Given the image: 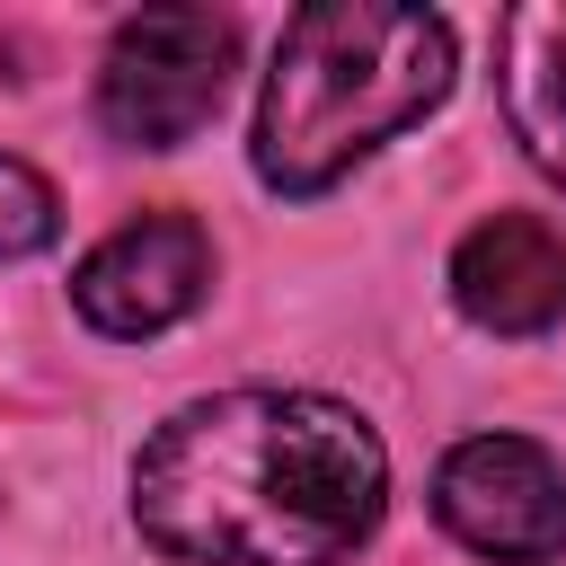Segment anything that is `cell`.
Here are the masks:
<instances>
[{
  "mask_svg": "<svg viewBox=\"0 0 566 566\" xmlns=\"http://www.w3.org/2000/svg\"><path fill=\"white\" fill-rule=\"evenodd\" d=\"M389 504L380 433L327 389H221L133 460V522L177 566H345Z\"/></svg>",
  "mask_w": 566,
  "mask_h": 566,
  "instance_id": "1",
  "label": "cell"
},
{
  "mask_svg": "<svg viewBox=\"0 0 566 566\" xmlns=\"http://www.w3.org/2000/svg\"><path fill=\"white\" fill-rule=\"evenodd\" d=\"M451 97V18L407 0H310L274 35L256 97V177L327 195L354 159L398 142Z\"/></svg>",
  "mask_w": 566,
  "mask_h": 566,
  "instance_id": "2",
  "label": "cell"
},
{
  "mask_svg": "<svg viewBox=\"0 0 566 566\" xmlns=\"http://www.w3.org/2000/svg\"><path fill=\"white\" fill-rule=\"evenodd\" d=\"M239 62V27L221 9H133L97 62V124L124 150H177L212 124Z\"/></svg>",
  "mask_w": 566,
  "mask_h": 566,
  "instance_id": "3",
  "label": "cell"
},
{
  "mask_svg": "<svg viewBox=\"0 0 566 566\" xmlns=\"http://www.w3.org/2000/svg\"><path fill=\"white\" fill-rule=\"evenodd\" d=\"M433 513L460 548L495 566H557L566 557V469L522 433H469L433 469Z\"/></svg>",
  "mask_w": 566,
  "mask_h": 566,
  "instance_id": "4",
  "label": "cell"
},
{
  "mask_svg": "<svg viewBox=\"0 0 566 566\" xmlns=\"http://www.w3.org/2000/svg\"><path fill=\"white\" fill-rule=\"evenodd\" d=\"M203 292H212V239L186 212H142V221L106 230L71 274L80 318L115 345H142V336L177 327Z\"/></svg>",
  "mask_w": 566,
  "mask_h": 566,
  "instance_id": "5",
  "label": "cell"
},
{
  "mask_svg": "<svg viewBox=\"0 0 566 566\" xmlns=\"http://www.w3.org/2000/svg\"><path fill=\"white\" fill-rule=\"evenodd\" d=\"M451 301L486 336H548L566 318V239L539 212H495L451 248Z\"/></svg>",
  "mask_w": 566,
  "mask_h": 566,
  "instance_id": "6",
  "label": "cell"
},
{
  "mask_svg": "<svg viewBox=\"0 0 566 566\" xmlns=\"http://www.w3.org/2000/svg\"><path fill=\"white\" fill-rule=\"evenodd\" d=\"M495 97L522 159L566 195V0H513L495 18Z\"/></svg>",
  "mask_w": 566,
  "mask_h": 566,
  "instance_id": "7",
  "label": "cell"
},
{
  "mask_svg": "<svg viewBox=\"0 0 566 566\" xmlns=\"http://www.w3.org/2000/svg\"><path fill=\"white\" fill-rule=\"evenodd\" d=\"M53 230H62L53 186H44L27 159L0 150V256H35V248H53Z\"/></svg>",
  "mask_w": 566,
  "mask_h": 566,
  "instance_id": "8",
  "label": "cell"
}]
</instances>
